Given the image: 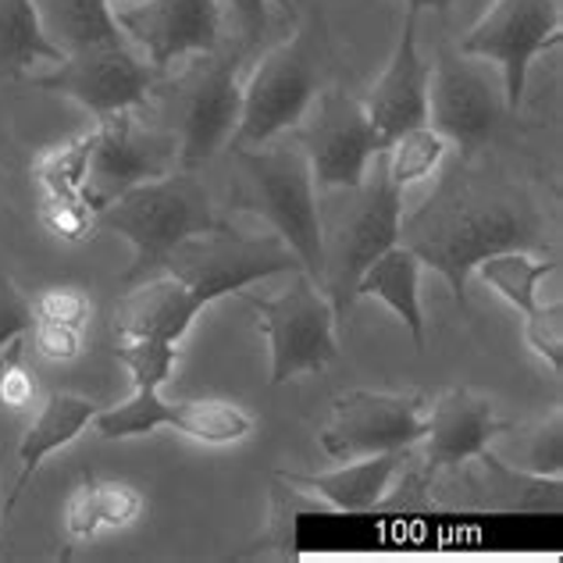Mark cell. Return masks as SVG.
<instances>
[{
  "label": "cell",
  "mask_w": 563,
  "mask_h": 563,
  "mask_svg": "<svg viewBox=\"0 0 563 563\" xmlns=\"http://www.w3.org/2000/svg\"><path fill=\"white\" fill-rule=\"evenodd\" d=\"M286 272L303 268L275 232L246 235L218 221L175 246L157 275L143 278L114 303V357L129 367L136 389H165L179 364L183 339L207 307Z\"/></svg>",
  "instance_id": "cell-1"
},
{
  "label": "cell",
  "mask_w": 563,
  "mask_h": 563,
  "mask_svg": "<svg viewBox=\"0 0 563 563\" xmlns=\"http://www.w3.org/2000/svg\"><path fill=\"white\" fill-rule=\"evenodd\" d=\"M399 243L418 254L421 268L446 278L453 303L467 310V282L474 268L503 250H545V218L525 189L488 179H453L428 200Z\"/></svg>",
  "instance_id": "cell-2"
},
{
  "label": "cell",
  "mask_w": 563,
  "mask_h": 563,
  "mask_svg": "<svg viewBox=\"0 0 563 563\" xmlns=\"http://www.w3.org/2000/svg\"><path fill=\"white\" fill-rule=\"evenodd\" d=\"M232 207L264 221L286 243L300 268L318 282L324 278V225L318 186L307 154L296 146H235Z\"/></svg>",
  "instance_id": "cell-3"
},
{
  "label": "cell",
  "mask_w": 563,
  "mask_h": 563,
  "mask_svg": "<svg viewBox=\"0 0 563 563\" xmlns=\"http://www.w3.org/2000/svg\"><path fill=\"white\" fill-rule=\"evenodd\" d=\"M214 225L211 197L192 172L146 179L97 211V229L118 232L132 243V264L122 275V286H136L157 275L175 246Z\"/></svg>",
  "instance_id": "cell-4"
},
{
  "label": "cell",
  "mask_w": 563,
  "mask_h": 563,
  "mask_svg": "<svg viewBox=\"0 0 563 563\" xmlns=\"http://www.w3.org/2000/svg\"><path fill=\"white\" fill-rule=\"evenodd\" d=\"M240 300L261 318V329L272 346V385H286L300 375H321L339 361L335 307L307 272H292L289 286L278 296L240 292Z\"/></svg>",
  "instance_id": "cell-5"
},
{
  "label": "cell",
  "mask_w": 563,
  "mask_h": 563,
  "mask_svg": "<svg viewBox=\"0 0 563 563\" xmlns=\"http://www.w3.org/2000/svg\"><path fill=\"white\" fill-rule=\"evenodd\" d=\"M314 33V25H303L257 65L243 86L240 125L229 143L232 151L235 146H268L282 132L300 129L321 82V47Z\"/></svg>",
  "instance_id": "cell-6"
},
{
  "label": "cell",
  "mask_w": 563,
  "mask_h": 563,
  "mask_svg": "<svg viewBox=\"0 0 563 563\" xmlns=\"http://www.w3.org/2000/svg\"><path fill=\"white\" fill-rule=\"evenodd\" d=\"M375 172L367 168V179L357 189L361 200L339 218V229L332 243L324 240V278L321 289L329 292L335 314L353 303V286L357 278L372 268L389 246L399 243L404 232V192L385 168V157L375 154Z\"/></svg>",
  "instance_id": "cell-7"
},
{
  "label": "cell",
  "mask_w": 563,
  "mask_h": 563,
  "mask_svg": "<svg viewBox=\"0 0 563 563\" xmlns=\"http://www.w3.org/2000/svg\"><path fill=\"white\" fill-rule=\"evenodd\" d=\"M560 25L556 0H496L464 36L461 54L499 68L507 111H517L525 103L531 62L542 51L560 47Z\"/></svg>",
  "instance_id": "cell-8"
},
{
  "label": "cell",
  "mask_w": 563,
  "mask_h": 563,
  "mask_svg": "<svg viewBox=\"0 0 563 563\" xmlns=\"http://www.w3.org/2000/svg\"><path fill=\"white\" fill-rule=\"evenodd\" d=\"M503 114V79H496L478 57L442 51L428 76V125L461 151V161H471L496 136Z\"/></svg>",
  "instance_id": "cell-9"
},
{
  "label": "cell",
  "mask_w": 563,
  "mask_h": 563,
  "mask_svg": "<svg viewBox=\"0 0 563 563\" xmlns=\"http://www.w3.org/2000/svg\"><path fill=\"white\" fill-rule=\"evenodd\" d=\"M428 399L421 393L350 389L332 399V424L318 435L332 461L410 450L424 439Z\"/></svg>",
  "instance_id": "cell-10"
},
{
  "label": "cell",
  "mask_w": 563,
  "mask_h": 563,
  "mask_svg": "<svg viewBox=\"0 0 563 563\" xmlns=\"http://www.w3.org/2000/svg\"><path fill=\"white\" fill-rule=\"evenodd\" d=\"M307 118L310 122L300 132V151L307 154L314 186L357 192L367 179L375 154L385 151L364 103L339 90H329L314 97Z\"/></svg>",
  "instance_id": "cell-11"
},
{
  "label": "cell",
  "mask_w": 563,
  "mask_h": 563,
  "mask_svg": "<svg viewBox=\"0 0 563 563\" xmlns=\"http://www.w3.org/2000/svg\"><path fill=\"white\" fill-rule=\"evenodd\" d=\"M93 428L100 439H140L157 428H175L186 439H197L203 446H232L254 432V418L229 399H172L161 396V389H132V396L118 407H103Z\"/></svg>",
  "instance_id": "cell-12"
},
{
  "label": "cell",
  "mask_w": 563,
  "mask_h": 563,
  "mask_svg": "<svg viewBox=\"0 0 563 563\" xmlns=\"http://www.w3.org/2000/svg\"><path fill=\"white\" fill-rule=\"evenodd\" d=\"M154 76L157 68L151 62L136 57L125 43H111V47L71 51L65 54V62L54 65V71L29 82L43 93L71 97L100 122V118H111L118 111L143 108L154 90Z\"/></svg>",
  "instance_id": "cell-13"
},
{
  "label": "cell",
  "mask_w": 563,
  "mask_h": 563,
  "mask_svg": "<svg viewBox=\"0 0 563 563\" xmlns=\"http://www.w3.org/2000/svg\"><path fill=\"white\" fill-rule=\"evenodd\" d=\"M243 86H240V54L211 57L192 79L179 103V168L200 172L211 165L221 146L232 143L240 125Z\"/></svg>",
  "instance_id": "cell-14"
},
{
  "label": "cell",
  "mask_w": 563,
  "mask_h": 563,
  "mask_svg": "<svg viewBox=\"0 0 563 563\" xmlns=\"http://www.w3.org/2000/svg\"><path fill=\"white\" fill-rule=\"evenodd\" d=\"M114 22L157 71L186 54H214L221 40L218 0H140L118 8Z\"/></svg>",
  "instance_id": "cell-15"
},
{
  "label": "cell",
  "mask_w": 563,
  "mask_h": 563,
  "mask_svg": "<svg viewBox=\"0 0 563 563\" xmlns=\"http://www.w3.org/2000/svg\"><path fill=\"white\" fill-rule=\"evenodd\" d=\"M499 432H510L496 418V404L474 389H446L424 413V461L421 474L428 482L442 471H461L482 450L493 446Z\"/></svg>",
  "instance_id": "cell-16"
},
{
  "label": "cell",
  "mask_w": 563,
  "mask_h": 563,
  "mask_svg": "<svg viewBox=\"0 0 563 563\" xmlns=\"http://www.w3.org/2000/svg\"><path fill=\"white\" fill-rule=\"evenodd\" d=\"M168 175L165 146H157L154 136L136 129L132 111H118L111 118H100L93 129V157H90V179H86V203L100 211L111 200L122 197L125 189L140 186L146 179Z\"/></svg>",
  "instance_id": "cell-17"
},
{
  "label": "cell",
  "mask_w": 563,
  "mask_h": 563,
  "mask_svg": "<svg viewBox=\"0 0 563 563\" xmlns=\"http://www.w3.org/2000/svg\"><path fill=\"white\" fill-rule=\"evenodd\" d=\"M428 76H432V65L418 51V14L407 11L389 65L372 86V93L361 100L385 146L410 129L428 125Z\"/></svg>",
  "instance_id": "cell-18"
},
{
  "label": "cell",
  "mask_w": 563,
  "mask_h": 563,
  "mask_svg": "<svg viewBox=\"0 0 563 563\" xmlns=\"http://www.w3.org/2000/svg\"><path fill=\"white\" fill-rule=\"evenodd\" d=\"M407 461H410V453L396 450V453L361 456V461L343 464L335 471H321V474L278 471V478L292 488H303V493L329 499L339 514H367L378 507L385 493H389L393 478L407 467Z\"/></svg>",
  "instance_id": "cell-19"
},
{
  "label": "cell",
  "mask_w": 563,
  "mask_h": 563,
  "mask_svg": "<svg viewBox=\"0 0 563 563\" xmlns=\"http://www.w3.org/2000/svg\"><path fill=\"white\" fill-rule=\"evenodd\" d=\"M103 407L97 404V399H86V396H76V393H51L47 399L40 404L36 418L29 421L25 435H22V446H19V482H14L11 496L4 507L11 510L14 503H19V496L29 488V482H33V474L40 471V464L47 461L51 453L65 450L68 442H76L86 424H93V418L100 413Z\"/></svg>",
  "instance_id": "cell-20"
},
{
  "label": "cell",
  "mask_w": 563,
  "mask_h": 563,
  "mask_svg": "<svg viewBox=\"0 0 563 563\" xmlns=\"http://www.w3.org/2000/svg\"><path fill=\"white\" fill-rule=\"evenodd\" d=\"M375 296L393 314L404 321V329L410 332L418 353H424V310H421V261L410 246L396 243L367 268L357 286H353V300Z\"/></svg>",
  "instance_id": "cell-21"
},
{
  "label": "cell",
  "mask_w": 563,
  "mask_h": 563,
  "mask_svg": "<svg viewBox=\"0 0 563 563\" xmlns=\"http://www.w3.org/2000/svg\"><path fill=\"white\" fill-rule=\"evenodd\" d=\"M143 514V496L125 482H100L93 474L71 488L65 528L71 542H90L103 528H129Z\"/></svg>",
  "instance_id": "cell-22"
},
{
  "label": "cell",
  "mask_w": 563,
  "mask_h": 563,
  "mask_svg": "<svg viewBox=\"0 0 563 563\" xmlns=\"http://www.w3.org/2000/svg\"><path fill=\"white\" fill-rule=\"evenodd\" d=\"M474 461L485 471L488 507L507 514H560L563 507V482L560 474H531L499 453L482 450Z\"/></svg>",
  "instance_id": "cell-23"
},
{
  "label": "cell",
  "mask_w": 563,
  "mask_h": 563,
  "mask_svg": "<svg viewBox=\"0 0 563 563\" xmlns=\"http://www.w3.org/2000/svg\"><path fill=\"white\" fill-rule=\"evenodd\" d=\"M40 62H65L36 0H0V76H22Z\"/></svg>",
  "instance_id": "cell-24"
},
{
  "label": "cell",
  "mask_w": 563,
  "mask_h": 563,
  "mask_svg": "<svg viewBox=\"0 0 563 563\" xmlns=\"http://www.w3.org/2000/svg\"><path fill=\"white\" fill-rule=\"evenodd\" d=\"M556 272H560V261L536 257V250H503V254L485 257L478 268H474V275H478L488 289L499 292L503 300L525 318H531L542 307L539 286Z\"/></svg>",
  "instance_id": "cell-25"
},
{
  "label": "cell",
  "mask_w": 563,
  "mask_h": 563,
  "mask_svg": "<svg viewBox=\"0 0 563 563\" xmlns=\"http://www.w3.org/2000/svg\"><path fill=\"white\" fill-rule=\"evenodd\" d=\"M51 40L65 54L86 51V47H111V43H125V33L114 22V8L108 0H54L51 4Z\"/></svg>",
  "instance_id": "cell-26"
},
{
  "label": "cell",
  "mask_w": 563,
  "mask_h": 563,
  "mask_svg": "<svg viewBox=\"0 0 563 563\" xmlns=\"http://www.w3.org/2000/svg\"><path fill=\"white\" fill-rule=\"evenodd\" d=\"M90 157H93V129L79 132L65 143L43 146L33 161V175L43 189V197H68L86 200V179H90Z\"/></svg>",
  "instance_id": "cell-27"
},
{
  "label": "cell",
  "mask_w": 563,
  "mask_h": 563,
  "mask_svg": "<svg viewBox=\"0 0 563 563\" xmlns=\"http://www.w3.org/2000/svg\"><path fill=\"white\" fill-rule=\"evenodd\" d=\"M446 146L450 143L442 140L432 125H418V129L404 132V136H396L382 151L385 168H389V179L399 189L424 183L428 175H435V168L442 165V157H446Z\"/></svg>",
  "instance_id": "cell-28"
},
{
  "label": "cell",
  "mask_w": 563,
  "mask_h": 563,
  "mask_svg": "<svg viewBox=\"0 0 563 563\" xmlns=\"http://www.w3.org/2000/svg\"><path fill=\"white\" fill-rule=\"evenodd\" d=\"M517 453H521L517 467H525L531 474H560L563 471V407H556L550 418L539 421L531 432H525Z\"/></svg>",
  "instance_id": "cell-29"
},
{
  "label": "cell",
  "mask_w": 563,
  "mask_h": 563,
  "mask_svg": "<svg viewBox=\"0 0 563 563\" xmlns=\"http://www.w3.org/2000/svg\"><path fill=\"white\" fill-rule=\"evenodd\" d=\"M40 225L62 243H86L97 232V211L86 200L68 197H43L40 200Z\"/></svg>",
  "instance_id": "cell-30"
},
{
  "label": "cell",
  "mask_w": 563,
  "mask_h": 563,
  "mask_svg": "<svg viewBox=\"0 0 563 563\" xmlns=\"http://www.w3.org/2000/svg\"><path fill=\"white\" fill-rule=\"evenodd\" d=\"M36 321H57V324H71V329H82L90 321V296H86L79 286H47L36 300Z\"/></svg>",
  "instance_id": "cell-31"
},
{
  "label": "cell",
  "mask_w": 563,
  "mask_h": 563,
  "mask_svg": "<svg viewBox=\"0 0 563 563\" xmlns=\"http://www.w3.org/2000/svg\"><path fill=\"white\" fill-rule=\"evenodd\" d=\"M525 339L556 375L563 372V307L560 303L539 307L536 314L525 318Z\"/></svg>",
  "instance_id": "cell-32"
},
{
  "label": "cell",
  "mask_w": 563,
  "mask_h": 563,
  "mask_svg": "<svg viewBox=\"0 0 563 563\" xmlns=\"http://www.w3.org/2000/svg\"><path fill=\"white\" fill-rule=\"evenodd\" d=\"M36 324V310L33 300L14 286V278L0 272V353L11 343H19L25 332H33Z\"/></svg>",
  "instance_id": "cell-33"
},
{
  "label": "cell",
  "mask_w": 563,
  "mask_h": 563,
  "mask_svg": "<svg viewBox=\"0 0 563 563\" xmlns=\"http://www.w3.org/2000/svg\"><path fill=\"white\" fill-rule=\"evenodd\" d=\"M33 343L36 353L51 364H71L82 353V332L71 329V324H57V321H36L33 324Z\"/></svg>",
  "instance_id": "cell-34"
},
{
  "label": "cell",
  "mask_w": 563,
  "mask_h": 563,
  "mask_svg": "<svg viewBox=\"0 0 563 563\" xmlns=\"http://www.w3.org/2000/svg\"><path fill=\"white\" fill-rule=\"evenodd\" d=\"M19 343H11V361L4 364V372H0V404L8 410H29L40 396L36 375L19 361Z\"/></svg>",
  "instance_id": "cell-35"
},
{
  "label": "cell",
  "mask_w": 563,
  "mask_h": 563,
  "mask_svg": "<svg viewBox=\"0 0 563 563\" xmlns=\"http://www.w3.org/2000/svg\"><path fill=\"white\" fill-rule=\"evenodd\" d=\"M268 4H272V0H232L235 19H240L246 36L264 33V25H268ZM282 4H289V0H282Z\"/></svg>",
  "instance_id": "cell-36"
},
{
  "label": "cell",
  "mask_w": 563,
  "mask_h": 563,
  "mask_svg": "<svg viewBox=\"0 0 563 563\" xmlns=\"http://www.w3.org/2000/svg\"><path fill=\"white\" fill-rule=\"evenodd\" d=\"M453 4V0H407V11L410 14H421V11H428V8H432V11H442V8H450Z\"/></svg>",
  "instance_id": "cell-37"
}]
</instances>
